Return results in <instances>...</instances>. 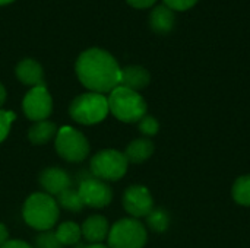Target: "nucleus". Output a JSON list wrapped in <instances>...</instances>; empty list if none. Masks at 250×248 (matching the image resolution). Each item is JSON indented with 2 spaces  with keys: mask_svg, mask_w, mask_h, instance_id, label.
<instances>
[{
  "mask_svg": "<svg viewBox=\"0 0 250 248\" xmlns=\"http://www.w3.org/2000/svg\"><path fill=\"white\" fill-rule=\"evenodd\" d=\"M79 82L97 94H110L120 85L122 67L117 60L105 50L89 48L83 51L75 64Z\"/></svg>",
  "mask_w": 250,
  "mask_h": 248,
  "instance_id": "nucleus-1",
  "label": "nucleus"
},
{
  "mask_svg": "<svg viewBox=\"0 0 250 248\" xmlns=\"http://www.w3.org/2000/svg\"><path fill=\"white\" fill-rule=\"evenodd\" d=\"M22 216L31 228L50 231L59 221V205L47 193H34L25 200Z\"/></svg>",
  "mask_w": 250,
  "mask_h": 248,
  "instance_id": "nucleus-2",
  "label": "nucleus"
},
{
  "mask_svg": "<svg viewBox=\"0 0 250 248\" xmlns=\"http://www.w3.org/2000/svg\"><path fill=\"white\" fill-rule=\"evenodd\" d=\"M110 113L123 123H138L146 115V102L144 96L125 86L114 88L107 96Z\"/></svg>",
  "mask_w": 250,
  "mask_h": 248,
  "instance_id": "nucleus-3",
  "label": "nucleus"
},
{
  "mask_svg": "<svg viewBox=\"0 0 250 248\" xmlns=\"http://www.w3.org/2000/svg\"><path fill=\"white\" fill-rule=\"evenodd\" d=\"M108 101L107 96L97 92H86L78 95L70 107L69 114L70 117L83 126H92L101 123L108 115Z\"/></svg>",
  "mask_w": 250,
  "mask_h": 248,
  "instance_id": "nucleus-4",
  "label": "nucleus"
},
{
  "mask_svg": "<svg viewBox=\"0 0 250 248\" xmlns=\"http://www.w3.org/2000/svg\"><path fill=\"white\" fill-rule=\"evenodd\" d=\"M148 235L144 224L135 218L117 221L108 232V248H144Z\"/></svg>",
  "mask_w": 250,
  "mask_h": 248,
  "instance_id": "nucleus-5",
  "label": "nucleus"
},
{
  "mask_svg": "<svg viewBox=\"0 0 250 248\" xmlns=\"http://www.w3.org/2000/svg\"><path fill=\"white\" fill-rule=\"evenodd\" d=\"M89 165L95 178L103 181H117L126 174L129 162L123 152L104 149L94 155Z\"/></svg>",
  "mask_w": 250,
  "mask_h": 248,
  "instance_id": "nucleus-6",
  "label": "nucleus"
},
{
  "mask_svg": "<svg viewBox=\"0 0 250 248\" xmlns=\"http://www.w3.org/2000/svg\"><path fill=\"white\" fill-rule=\"evenodd\" d=\"M56 151L67 162H81L89 153L86 137L76 129L64 126L56 134Z\"/></svg>",
  "mask_w": 250,
  "mask_h": 248,
  "instance_id": "nucleus-7",
  "label": "nucleus"
},
{
  "mask_svg": "<svg viewBox=\"0 0 250 248\" xmlns=\"http://www.w3.org/2000/svg\"><path fill=\"white\" fill-rule=\"evenodd\" d=\"M22 108L25 115L31 121L47 120L53 111V99L45 86H35L25 95L22 101Z\"/></svg>",
  "mask_w": 250,
  "mask_h": 248,
  "instance_id": "nucleus-8",
  "label": "nucleus"
},
{
  "mask_svg": "<svg viewBox=\"0 0 250 248\" xmlns=\"http://www.w3.org/2000/svg\"><path fill=\"white\" fill-rule=\"evenodd\" d=\"M78 193L85 206L95 208V209L105 208L107 205H110L113 199L111 187L105 181L98 180L95 177L82 180L79 184Z\"/></svg>",
  "mask_w": 250,
  "mask_h": 248,
  "instance_id": "nucleus-9",
  "label": "nucleus"
},
{
  "mask_svg": "<svg viewBox=\"0 0 250 248\" xmlns=\"http://www.w3.org/2000/svg\"><path fill=\"white\" fill-rule=\"evenodd\" d=\"M123 208L135 219L146 218L154 210V200L149 190L145 186H130L123 194Z\"/></svg>",
  "mask_w": 250,
  "mask_h": 248,
  "instance_id": "nucleus-10",
  "label": "nucleus"
},
{
  "mask_svg": "<svg viewBox=\"0 0 250 248\" xmlns=\"http://www.w3.org/2000/svg\"><path fill=\"white\" fill-rule=\"evenodd\" d=\"M40 184L50 196H59L66 189H70L72 181L66 171L60 168H47L40 174Z\"/></svg>",
  "mask_w": 250,
  "mask_h": 248,
  "instance_id": "nucleus-11",
  "label": "nucleus"
},
{
  "mask_svg": "<svg viewBox=\"0 0 250 248\" xmlns=\"http://www.w3.org/2000/svg\"><path fill=\"white\" fill-rule=\"evenodd\" d=\"M16 77L26 86H44V72L38 61L32 58L21 60L16 66Z\"/></svg>",
  "mask_w": 250,
  "mask_h": 248,
  "instance_id": "nucleus-12",
  "label": "nucleus"
},
{
  "mask_svg": "<svg viewBox=\"0 0 250 248\" xmlns=\"http://www.w3.org/2000/svg\"><path fill=\"white\" fill-rule=\"evenodd\" d=\"M81 229H82L83 238L92 244H100L101 241H104L108 237V232H110L108 221L101 215L89 216L83 222Z\"/></svg>",
  "mask_w": 250,
  "mask_h": 248,
  "instance_id": "nucleus-13",
  "label": "nucleus"
},
{
  "mask_svg": "<svg viewBox=\"0 0 250 248\" xmlns=\"http://www.w3.org/2000/svg\"><path fill=\"white\" fill-rule=\"evenodd\" d=\"M151 80L149 72L142 66H126L122 69L120 86H125L132 91H141L148 86Z\"/></svg>",
  "mask_w": 250,
  "mask_h": 248,
  "instance_id": "nucleus-14",
  "label": "nucleus"
},
{
  "mask_svg": "<svg viewBox=\"0 0 250 248\" xmlns=\"http://www.w3.org/2000/svg\"><path fill=\"white\" fill-rule=\"evenodd\" d=\"M176 23V15L174 10H171L166 4H158L152 9L149 15V25L151 28L158 34H167L174 28Z\"/></svg>",
  "mask_w": 250,
  "mask_h": 248,
  "instance_id": "nucleus-15",
  "label": "nucleus"
},
{
  "mask_svg": "<svg viewBox=\"0 0 250 248\" xmlns=\"http://www.w3.org/2000/svg\"><path fill=\"white\" fill-rule=\"evenodd\" d=\"M154 153V143L148 139H136L130 142L125 151V156L127 162L132 164H142L151 158Z\"/></svg>",
  "mask_w": 250,
  "mask_h": 248,
  "instance_id": "nucleus-16",
  "label": "nucleus"
},
{
  "mask_svg": "<svg viewBox=\"0 0 250 248\" xmlns=\"http://www.w3.org/2000/svg\"><path fill=\"white\" fill-rule=\"evenodd\" d=\"M57 134V127L54 123L42 120V121H37L28 133L29 142L34 145H45L48 143L54 136Z\"/></svg>",
  "mask_w": 250,
  "mask_h": 248,
  "instance_id": "nucleus-17",
  "label": "nucleus"
},
{
  "mask_svg": "<svg viewBox=\"0 0 250 248\" xmlns=\"http://www.w3.org/2000/svg\"><path fill=\"white\" fill-rule=\"evenodd\" d=\"M54 235L62 246H75L82 237V229L75 222H64L59 225Z\"/></svg>",
  "mask_w": 250,
  "mask_h": 248,
  "instance_id": "nucleus-18",
  "label": "nucleus"
},
{
  "mask_svg": "<svg viewBox=\"0 0 250 248\" xmlns=\"http://www.w3.org/2000/svg\"><path fill=\"white\" fill-rule=\"evenodd\" d=\"M231 194L237 205L250 208V174L242 175L234 181Z\"/></svg>",
  "mask_w": 250,
  "mask_h": 248,
  "instance_id": "nucleus-19",
  "label": "nucleus"
},
{
  "mask_svg": "<svg viewBox=\"0 0 250 248\" xmlns=\"http://www.w3.org/2000/svg\"><path fill=\"white\" fill-rule=\"evenodd\" d=\"M57 205H60L62 208L70 210V212H81L85 205L78 193V190H72V189H66L64 191H62L59 196H57Z\"/></svg>",
  "mask_w": 250,
  "mask_h": 248,
  "instance_id": "nucleus-20",
  "label": "nucleus"
},
{
  "mask_svg": "<svg viewBox=\"0 0 250 248\" xmlns=\"http://www.w3.org/2000/svg\"><path fill=\"white\" fill-rule=\"evenodd\" d=\"M146 221H148V225L151 229H154L155 232H163L168 228V222H170V218L167 215L166 210L163 209H154L148 216H146Z\"/></svg>",
  "mask_w": 250,
  "mask_h": 248,
  "instance_id": "nucleus-21",
  "label": "nucleus"
},
{
  "mask_svg": "<svg viewBox=\"0 0 250 248\" xmlns=\"http://www.w3.org/2000/svg\"><path fill=\"white\" fill-rule=\"evenodd\" d=\"M138 124H139L141 133L145 134V136H155V134L158 133V130H160L158 121H157L155 117H152V115H145L144 118H141V120L138 121Z\"/></svg>",
  "mask_w": 250,
  "mask_h": 248,
  "instance_id": "nucleus-22",
  "label": "nucleus"
},
{
  "mask_svg": "<svg viewBox=\"0 0 250 248\" xmlns=\"http://www.w3.org/2000/svg\"><path fill=\"white\" fill-rule=\"evenodd\" d=\"M15 117H16L15 113L0 110V143L7 137L9 130H10V126H12Z\"/></svg>",
  "mask_w": 250,
  "mask_h": 248,
  "instance_id": "nucleus-23",
  "label": "nucleus"
},
{
  "mask_svg": "<svg viewBox=\"0 0 250 248\" xmlns=\"http://www.w3.org/2000/svg\"><path fill=\"white\" fill-rule=\"evenodd\" d=\"M35 247L37 248H62V244L57 241L56 235L51 232H44L37 237L35 240Z\"/></svg>",
  "mask_w": 250,
  "mask_h": 248,
  "instance_id": "nucleus-24",
  "label": "nucleus"
},
{
  "mask_svg": "<svg viewBox=\"0 0 250 248\" xmlns=\"http://www.w3.org/2000/svg\"><path fill=\"white\" fill-rule=\"evenodd\" d=\"M196 3L198 0H164V4L168 6L171 10H188Z\"/></svg>",
  "mask_w": 250,
  "mask_h": 248,
  "instance_id": "nucleus-25",
  "label": "nucleus"
},
{
  "mask_svg": "<svg viewBox=\"0 0 250 248\" xmlns=\"http://www.w3.org/2000/svg\"><path fill=\"white\" fill-rule=\"evenodd\" d=\"M126 1L136 9H146V7H151L152 4H155L157 0H126Z\"/></svg>",
  "mask_w": 250,
  "mask_h": 248,
  "instance_id": "nucleus-26",
  "label": "nucleus"
},
{
  "mask_svg": "<svg viewBox=\"0 0 250 248\" xmlns=\"http://www.w3.org/2000/svg\"><path fill=\"white\" fill-rule=\"evenodd\" d=\"M0 248H32L29 244L23 243V241H19V240H12V241H7L3 247Z\"/></svg>",
  "mask_w": 250,
  "mask_h": 248,
  "instance_id": "nucleus-27",
  "label": "nucleus"
},
{
  "mask_svg": "<svg viewBox=\"0 0 250 248\" xmlns=\"http://www.w3.org/2000/svg\"><path fill=\"white\" fill-rule=\"evenodd\" d=\"M7 238H9V232L6 229V227L3 224H0V247H3L9 241Z\"/></svg>",
  "mask_w": 250,
  "mask_h": 248,
  "instance_id": "nucleus-28",
  "label": "nucleus"
},
{
  "mask_svg": "<svg viewBox=\"0 0 250 248\" xmlns=\"http://www.w3.org/2000/svg\"><path fill=\"white\" fill-rule=\"evenodd\" d=\"M4 101H6V89H4V86L0 83V107L4 104Z\"/></svg>",
  "mask_w": 250,
  "mask_h": 248,
  "instance_id": "nucleus-29",
  "label": "nucleus"
},
{
  "mask_svg": "<svg viewBox=\"0 0 250 248\" xmlns=\"http://www.w3.org/2000/svg\"><path fill=\"white\" fill-rule=\"evenodd\" d=\"M85 248H108V247L101 246V244H92V246H89V247H85Z\"/></svg>",
  "mask_w": 250,
  "mask_h": 248,
  "instance_id": "nucleus-30",
  "label": "nucleus"
},
{
  "mask_svg": "<svg viewBox=\"0 0 250 248\" xmlns=\"http://www.w3.org/2000/svg\"><path fill=\"white\" fill-rule=\"evenodd\" d=\"M12 1H15V0H0V6H3V4H9V3H12Z\"/></svg>",
  "mask_w": 250,
  "mask_h": 248,
  "instance_id": "nucleus-31",
  "label": "nucleus"
}]
</instances>
